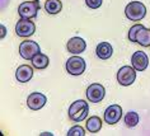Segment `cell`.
I'll use <instances>...</instances> for the list:
<instances>
[{
    "instance_id": "6da1fadb",
    "label": "cell",
    "mask_w": 150,
    "mask_h": 136,
    "mask_svg": "<svg viewBox=\"0 0 150 136\" xmlns=\"http://www.w3.org/2000/svg\"><path fill=\"white\" fill-rule=\"evenodd\" d=\"M89 113V103L87 101L79 99L71 103L69 107V118L75 123H79L88 117Z\"/></svg>"
},
{
    "instance_id": "7a4b0ae2",
    "label": "cell",
    "mask_w": 150,
    "mask_h": 136,
    "mask_svg": "<svg viewBox=\"0 0 150 136\" xmlns=\"http://www.w3.org/2000/svg\"><path fill=\"white\" fill-rule=\"evenodd\" d=\"M125 16L131 22H140L146 16V6L141 1H131L125 8Z\"/></svg>"
},
{
    "instance_id": "3957f363",
    "label": "cell",
    "mask_w": 150,
    "mask_h": 136,
    "mask_svg": "<svg viewBox=\"0 0 150 136\" xmlns=\"http://www.w3.org/2000/svg\"><path fill=\"white\" fill-rule=\"evenodd\" d=\"M41 9L38 0H32V1H23L18 6V14L21 18L24 19H33L37 17Z\"/></svg>"
},
{
    "instance_id": "277c9868",
    "label": "cell",
    "mask_w": 150,
    "mask_h": 136,
    "mask_svg": "<svg viewBox=\"0 0 150 136\" xmlns=\"http://www.w3.org/2000/svg\"><path fill=\"white\" fill-rule=\"evenodd\" d=\"M66 71L70 75H74V76H79L85 71L87 69V64H85V60L83 57L78 55H74L66 61Z\"/></svg>"
},
{
    "instance_id": "5b68a950",
    "label": "cell",
    "mask_w": 150,
    "mask_h": 136,
    "mask_svg": "<svg viewBox=\"0 0 150 136\" xmlns=\"http://www.w3.org/2000/svg\"><path fill=\"white\" fill-rule=\"evenodd\" d=\"M41 52V47L36 41L24 40L19 45V55L24 60H32L37 54Z\"/></svg>"
},
{
    "instance_id": "8992f818",
    "label": "cell",
    "mask_w": 150,
    "mask_h": 136,
    "mask_svg": "<svg viewBox=\"0 0 150 136\" xmlns=\"http://www.w3.org/2000/svg\"><path fill=\"white\" fill-rule=\"evenodd\" d=\"M136 80V70L132 66H122L117 71V81L122 86H130Z\"/></svg>"
},
{
    "instance_id": "52a82bcc",
    "label": "cell",
    "mask_w": 150,
    "mask_h": 136,
    "mask_svg": "<svg viewBox=\"0 0 150 136\" xmlns=\"http://www.w3.org/2000/svg\"><path fill=\"white\" fill-rule=\"evenodd\" d=\"M87 99L91 103H100L106 96V89L100 83H93L87 88Z\"/></svg>"
},
{
    "instance_id": "ba28073f",
    "label": "cell",
    "mask_w": 150,
    "mask_h": 136,
    "mask_svg": "<svg viewBox=\"0 0 150 136\" xmlns=\"http://www.w3.org/2000/svg\"><path fill=\"white\" fill-rule=\"evenodd\" d=\"M35 32H36V24L31 19L21 18L18 21V23L16 24V33L19 37L27 38V37H31L35 35Z\"/></svg>"
},
{
    "instance_id": "9c48e42d",
    "label": "cell",
    "mask_w": 150,
    "mask_h": 136,
    "mask_svg": "<svg viewBox=\"0 0 150 136\" xmlns=\"http://www.w3.org/2000/svg\"><path fill=\"white\" fill-rule=\"evenodd\" d=\"M122 117V107L120 104H111L104 111L103 120L108 125H116L120 122Z\"/></svg>"
},
{
    "instance_id": "30bf717a",
    "label": "cell",
    "mask_w": 150,
    "mask_h": 136,
    "mask_svg": "<svg viewBox=\"0 0 150 136\" xmlns=\"http://www.w3.org/2000/svg\"><path fill=\"white\" fill-rule=\"evenodd\" d=\"M47 103V98L43 93L40 92H33L27 98V106L32 111H38V109L43 108L45 104Z\"/></svg>"
},
{
    "instance_id": "8fae6325",
    "label": "cell",
    "mask_w": 150,
    "mask_h": 136,
    "mask_svg": "<svg viewBox=\"0 0 150 136\" xmlns=\"http://www.w3.org/2000/svg\"><path fill=\"white\" fill-rule=\"evenodd\" d=\"M131 66L136 71H144L149 66V57L145 52L135 51L131 56Z\"/></svg>"
},
{
    "instance_id": "7c38bea8",
    "label": "cell",
    "mask_w": 150,
    "mask_h": 136,
    "mask_svg": "<svg viewBox=\"0 0 150 136\" xmlns=\"http://www.w3.org/2000/svg\"><path fill=\"white\" fill-rule=\"evenodd\" d=\"M66 48L70 54L80 55L81 52H84L85 48H87V42H85L81 37H73V38H70L67 41Z\"/></svg>"
},
{
    "instance_id": "4fadbf2b",
    "label": "cell",
    "mask_w": 150,
    "mask_h": 136,
    "mask_svg": "<svg viewBox=\"0 0 150 136\" xmlns=\"http://www.w3.org/2000/svg\"><path fill=\"white\" fill-rule=\"evenodd\" d=\"M32 78H33V66L24 64V65H21L16 70V79L19 83H28Z\"/></svg>"
},
{
    "instance_id": "5bb4252c",
    "label": "cell",
    "mask_w": 150,
    "mask_h": 136,
    "mask_svg": "<svg viewBox=\"0 0 150 136\" xmlns=\"http://www.w3.org/2000/svg\"><path fill=\"white\" fill-rule=\"evenodd\" d=\"M96 55L100 60H108L113 55V47L111 46L110 42H100L97 45Z\"/></svg>"
},
{
    "instance_id": "9a60e30c",
    "label": "cell",
    "mask_w": 150,
    "mask_h": 136,
    "mask_svg": "<svg viewBox=\"0 0 150 136\" xmlns=\"http://www.w3.org/2000/svg\"><path fill=\"white\" fill-rule=\"evenodd\" d=\"M135 43L140 45L142 47H150V28H141L136 33Z\"/></svg>"
},
{
    "instance_id": "2e32d148",
    "label": "cell",
    "mask_w": 150,
    "mask_h": 136,
    "mask_svg": "<svg viewBox=\"0 0 150 136\" xmlns=\"http://www.w3.org/2000/svg\"><path fill=\"white\" fill-rule=\"evenodd\" d=\"M102 125H103V121L100 120V117H98V116H91L87 120L85 128H87L91 134H96V132H99L100 130H102Z\"/></svg>"
},
{
    "instance_id": "e0dca14e",
    "label": "cell",
    "mask_w": 150,
    "mask_h": 136,
    "mask_svg": "<svg viewBox=\"0 0 150 136\" xmlns=\"http://www.w3.org/2000/svg\"><path fill=\"white\" fill-rule=\"evenodd\" d=\"M31 61H32V66L35 67V69H38V70H43L50 65V59H48V56L42 54V52L37 54Z\"/></svg>"
},
{
    "instance_id": "ac0fdd59",
    "label": "cell",
    "mask_w": 150,
    "mask_h": 136,
    "mask_svg": "<svg viewBox=\"0 0 150 136\" xmlns=\"http://www.w3.org/2000/svg\"><path fill=\"white\" fill-rule=\"evenodd\" d=\"M45 9L48 14L51 16H55V14H59L62 9V3L60 0H46L45 3Z\"/></svg>"
},
{
    "instance_id": "d6986e66",
    "label": "cell",
    "mask_w": 150,
    "mask_h": 136,
    "mask_svg": "<svg viewBox=\"0 0 150 136\" xmlns=\"http://www.w3.org/2000/svg\"><path fill=\"white\" fill-rule=\"evenodd\" d=\"M123 121H125V123H126L127 127L132 128L135 126H137L139 121H140V117H139V115L135 111H130V112H127L125 115V118H123Z\"/></svg>"
},
{
    "instance_id": "ffe728a7",
    "label": "cell",
    "mask_w": 150,
    "mask_h": 136,
    "mask_svg": "<svg viewBox=\"0 0 150 136\" xmlns=\"http://www.w3.org/2000/svg\"><path fill=\"white\" fill-rule=\"evenodd\" d=\"M67 136H85V130L79 125H76V126L71 127L69 131H67Z\"/></svg>"
},
{
    "instance_id": "44dd1931",
    "label": "cell",
    "mask_w": 150,
    "mask_h": 136,
    "mask_svg": "<svg viewBox=\"0 0 150 136\" xmlns=\"http://www.w3.org/2000/svg\"><path fill=\"white\" fill-rule=\"evenodd\" d=\"M141 28H144V25L140 24V23H137V24H134L132 27L130 28V31H129V40H130V42H135V37H136V33L140 31Z\"/></svg>"
},
{
    "instance_id": "7402d4cb",
    "label": "cell",
    "mask_w": 150,
    "mask_h": 136,
    "mask_svg": "<svg viewBox=\"0 0 150 136\" xmlns=\"http://www.w3.org/2000/svg\"><path fill=\"white\" fill-rule=\"evenodd\" d=\"M102 3H103V0H85V4L91 9H98L102 5Z\"/></svg>"
},
{
    "instance_id": "603a6c76",
    "label": "cell",
    "mask_w": 150,
    "mask_h": 136,
    "mask_svg": "<svg viewBox=\"0 0 150 136\" xmlns=\"http://www.w3.org/2000/svg\"><path fill=\"white\" fill-rule=\"evenodd\" d=\"M0 27H1V38H4L5 35H6V28H5V25H4V24H1Z\"/></svg>"
}]
</instances>
